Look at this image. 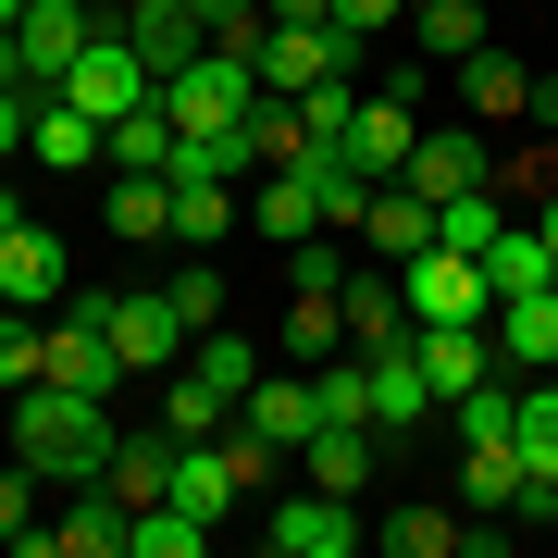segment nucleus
<instances>
[{"mask_svg": "<svg viewBox=\"0 0 558 558\" xmlns=\"http://www.w3.org/2000/svg\"><path fill=\"white\" fill-rule=\"evenodd\" d=\"M248 100H260V75H248V62H223V50H199L186 75H161L174 137H248Z\"/></svg>", "mask_w": 558, "mask_h": 558, "instance_id": "2", "label": "nucleus"}, {"mask_svg": "<svg viewBox=\"0 0 558 558\" xmlns=\"http://www.w3.org/2000/svg\"><path fill=\"white\" fill-rule=\"evenodd\" d=\"M484 286H497V299H521V286H558V248L534 236V223H497V248H484Z\"/></svg>", "mask_w": 558, "mask_h": 558, "instance_id": "33", "label": "nucleus"}, {"mask_svg": "<svg viewBox=\"0 0 558 558\" xmlns=\"http://www.w3.org/2000/svg\"><path fill=\"white\" fill-rule=\"evenodd\" d=\"M311 385H323V422H373V360H311Z\"/></svg>", "mask_w": 558, "mask_h": 558, "instance_id": "37", "label": "nucleus"}, {"mask_svg": "<svg viewBox=\"0 0 558 558\" xmlns=\"http://www.w3.org/2000/svg\"><path fill=\"white\" fill-rule=\"evenodd\" d=\"M484 373H497V336H484V323H422V385H435V410L472 398Z\"/></svg>", "mask_w": 558, "mask_h": 558, "instance_id": "18", "label": "nucleus"}, {"mask_svg": "<svg viewBox=\"0 0 558 558\" xmlns=\"http://www.w3.org/2000/svg\"><path fill=\"white\" fill-rule=\"evenodd\" d=\"M112 398H75V385H25L13 398V459L38 484H100V459H112Z\"/></svg>", "mask_w": 558, "mask_h": 558, "instance_id": "1", "label": "nucleus"}, {"mask_svg": "<svg viewBox=\"0 0 558 558\" xmlns=\"http://www.w3.org/2000/svg\"><path fill=\"white\" fill-rule=\"evenodd\" d=\"M87 38H100V13H87V0H25V25H13V75H25V87H62Z\"/></svg>", "mask_w": 558, "mask_h": 558, "instance_id": "7", "label": "nucleus"}, {"mask_svg": "<svg viewBox=\"0 0 558 558\" xmlns=\"http://www.w3.org/2000/svg\"><path fill=\"white\" fill-rule=\"evenodd\" d=\"M398 286H410V323H484L497 311V286H484V260L472 248H422V260H398Z\"/></svg>", "mask_w": 558, "mask_h": 558, "instance_id": "5", "label": "nucleus"}, {"mask_svg": "<svg viewBox=\"0 0 558 558\" xmlns=\"http://www.w3.org/2000/svg\"><path fill=\"white\" fill-rule=\"evenodd\" d=\"M236 497H248V484H236V459H223V435L211 447H174V509L186 521H223Z\"/></svg>", "mask_w": 558, "mask_h": 558, "instance_id": "28", "label": "nucleus"}, {"mask_svg": "<svg viewBox=\"0 0 558 558\" xmlns=\"http://www.w3.org/2000/svg\"><path fill=\"white\" fill-rule=\"evenodd\" d=\"M124 521H137V509H124L112 484H75L62 521H25V558H124Z\"/></svg>", "mask_w": 558, "mask_h": 558, "instance_id": "9", "label": "nucleus"}, {"mask_svg": "<svg viewBox=\"0 0 558 558\" xmlns=\"http://www.w3.org/2000/svg\"><path fill=\"white\" fill-rule=\"evenodd\" d=\"M410 149H422V112L398 100V87H385V100H360V112H348V137H336V161H348V174H373V186H385V174H410Z\"/></svg>", "mask_w": 558, "mask_h": 558, "instance_id": "11", "label": "nucleus"}, {"mask_svg": "<svg viewBox=\"0 0 558 558\" xmlns=\"http://www.w3.org/2000/svg\"><path fill=\"white\" fill-rule=\"evenodd\" d=\"M186 348H199V323L161 299V286H124V299H112V360H124V385H137V373H174Z\"/></svg>", "mask_w": 558, "mask_h": 558, "instance_id": "4", "label": "nucleus"}, {"mask_svg": "<svg viewBox=\"0 0 558 558\" xmlns=\"http://www.w3.org/2000/svg\"><path fill=\"white\" fill-rule=\"evenodd\" d=\"M260 13H274V25H323L336 0H260Z\"/></svg>", "mask_w": 558, "mask_h": 558, "instance_id": "43", "label": "nucleus"}, {"mask_svg": "<svg viewBox=\"0 0 558 558\" xmlns=\"http://www.w3.org/2000/svg\"><path fill=\"white\" fill-rule=\"evenodd\" d=\"M422 323H410V286H385V274H348V348L373 360V348H410Z\"/></svg>", "mask_w": 558, "mask_h": 558, "instance_id": "24", "label": "nucleus"}, {"mask_svg": "<svg viewBox=\"0 0 558 558\" xmlns=\"http://www.w3.org/2000/svg\"><path fill=\"white\" fill-rule=\"evenodd\" d=\"M100 137H112L100 112H75L62 87H38V124H25V161H38V174H87V161H100Z\"/></svg>", "mask_w": 558, "mask_h": 558, "instance_id": "15", "label": "nucleus"}, {"mask_svg": "<svg viewBox=\"0 0 558 558\" xmlns=\"http://www.w3.org/2000/svg\"><path fill=\"white\" fill-rule=\"evenodd\" d=\"M38 385V311H0V398Z\"/></svg>", "mask_w": 558, "mask_h": 558, "instance_id": "38", "label": "nucleus"}, {"mask_svg": "<svg viewBox=\"0 0 558 558\" xmlns=\"http://www.w3.org/2000/svg\"><path fill=\"white\" fill-rule=\"evenodd\" d=\"M410 186L422 199H472V186H497V149H484V124H422V149H410Z\"/></svg>", "mask_w": 558, "mask_h": 558, "instance_id": "10", "label": "nucleus"}, {"mask_svg": "<svg viewBox=\"0 0 558 558\" xmlns=\"http://www.w3.org/2000/svg\"><path fill=\"white\" fill-rule=\"evenodd\" d=\"M211 546V521H186L174 497H161V509H137V521H124V558H199Z\"/></svg>", "mask_w": 558, "mask_h": 558, "instance_id": "36", "label": "nucleus"}, {"mask_svg": "<svg viewBox=\"0 0 558 558\" xmlns=\"http://www.w3.org/2000/svg\"><path fill=\"white\" fill-rule=\"evenodd\" d=\"M410 422H447L435 385H422V336L410 348H373V435H410Z\"/></svg>", "mask_w": 558, "mask_h": 558, "instance_id": "19", "label": "nucleus"}, {"mask_svg": "<svg viewBox=\"0 0 558 558\" xmlns=\"http://www.w3.org/2000/svg\"><path fill=\"white\" fill-rule=\"evenodd\" d=\"M521 484H534V472H521V435H472V447H459V497H472L484 521L521 509Z\"/></svg>", "mask_w": 558, "mask_h": 558, "instance_id": "26", "label": "nucleus"}, {"mask_svg": "<svg viewBox=\"0 0 558 558\" xmlns=\"http://www.w3.org/2000/svg\"><path fill=\"white\" fill-rule=\"evenodd\" d=\"M62 299H75L62 236H50V223H13V236H0V311H62Z\"/></svg>", "mask_w": 558, "mask_h": 558, "instance_id": "12", "label": "nucleus"}, {"mask_svg": "<svg viewBox=\"0 0 558 558\" xmlns=\"http://www.w3.org/2000/svg\"><path fill=\"white\" fill-rule=\"evenodd\" d=\"M100 161H112V174H174V112H161V87H149L137 112H112Z\"/></svg>", "mask_w": 558, "mask_h": 558, "instance_id": "27", "label": "nucleus"}, {"mask_svg": "<svg viewBox=\"0 0 558 558\" xmlns=\"http://www.w3.org/2000/svg\"><path fill=\"white\" fill-rule=\"evenodd\" d=\"M484 336H497V360H521V373H558V286L497 299V311H484Z\"/></svg>", "mask_w": 558, "mask_h": 558, "instance_id": "17", "label": "nucleus"}, {"mask_svg": "<svg viewBox=\"0 0 558 558\" xmlns=\"http://www.w3.org/2000/svg\"><path fill=\"white\" fill-rule=\"evenodd\" d=\"M260 546L274 558H360V497H323V484L260 497Z\"/></svg>", "mask_w": 558, "mask_h": 558, "instance_id": "3", "label": "nucleus"}, {"mask_svg": "<svg viewBox=\"0 0 558 558\" xmlns=\"http://www.w3.org/2000/svg\"><path fill=\"white\" fill-rule=\"evenodd\" d=\"M534 236H546V248H558V186H546V211H534Z\"/></svg>", "mask_w": 558, "mask_h": 558, "instance_id": "45", "label": "nucleus"}, {"mask_svg": "<svg viewBox=\"0 0 558 558\" xmlns=\"http://www.w3.org/2000/svg\"><path fill=\"white\" fill-rule=\"evenodd\" d=\"M13 25H25V0H0V38H13Z\"/></svg>", "mask_w": 558, "mask_h": 558, "instance_id": "47", "label": "nucleus"}, {"mask_svg": "<svg viewBox=\"0 0 558 558\" xmlns=\"http://www.w3.org/2000/svg\"><path fill=\"white\" fill-rule=\"evenodd\" d=\"M385 546H398V558H447V546H497V534L459 521V509H398V521H385Z\"/></svg>", "mask_w": 558, "mask_h": 558, "instance_id": "35", "label": "nucleus"}, {"mask_svg": "<svg viewBox=\"0 0 558 558\" xmlns=\"http://www.w3.org/2000/svg\"><path fill=\"white\" fill-rule=\"evenodd\" d=\"M223 422H236V398H223L211 373H186V360H174V373H161V435H174V447H211Z\"/></svg>", "mask_w": 558, "mask_h": 558, "instance_id": "23", "label": "nucleus"}, {"mask_svg": "<svg viewBox=\"0 0 558 558\" xmlns=\"http://www.w3.org/2000/svg\"><path fill=\"white\" fill-rule=\"evenodd\" d=\"M299 459H311V484H323V497H360V484H373V422H323Z\"/></svg>", "mask_w": 558, "mask_h": 558, "instance_id": "31", "label": "nucleus"}, {"mask_svg": "<svg viewBox=\"0 0 558 558\" xmlns=\"http://www.w3.org/2000/svg\"><path fill=\"white\" fill-rule=\"evenodd\" d=\"M286 360H336L348 348V286H286Z\"/></svg>", "mask_w": 558, "mask_h": 558, "instance_id": "25", "label": "nucleus"}, {"mask_svg": "<svg viewBox=\"0 0 558 558\" xmlns=\"http://www.w3.org/2000/svg\"><path fill=\"white\" fill-rule=\"evenodd\" d=\"M260 236H274V248L323 236V186H311V161H286V174H260Z\"/></svg>", "mask_w": 558, "mask_h": 558, "instance_id": "29", "label": "nucleus"}, {"mask_svg": "<svg viewBox=\"0 0 558 558\" xmlns=\"http://www.w3.org/2000/svg\"><path fill=\"white\" fill-rule=\"evenodd\" d=\"M25 124H38V87H0V161L25 149Z\"/></svg>", "mask_w": 558, "mask_h": 558, "instance_id": "42", "label": "nucleus"}, {"mask_svg": "<svg viewBox=\"0 0 558 558\" xmlns=\"http://www.w3.org/2000/svg\"><path fill=\"white\" fill-rule=\"evenodd\" d=\"M546 521H558V497H546Z\"/></svg>", "mask_w": 558, "mask_h": 558, "instance_id": "48", "label": "nucleus"}, {"mask_svg": "<svg viewBox=\"0 0 558 558\" xmlns=\"http://www.w3.org/2000/svg\"><path fill=\"white\" fill-rule=\"evenodd\" d=\"M323 75H360V38H336V25H274L260 38V87L274 100H311Z\"/></svg>", "mask_w": 558, "mask_h": 558, "instance_id": "8", "label": "nucleus"}, {"mask_svg": "<svg viewBox=\"0 0 558 558\" xmlns=\"http://www.w3.org/2000/svg\"><path fill=\"white\" fill-rule=\"evenodd\" d=\"M236 236V186L223 174H174V248H223Z\"/></svg>", "mask_w": 558, "mask_h": 558, "instance_id": "32", "label": "nucleus"}, {"mask_svg": "<svg viewBox=\"0 0 558 558\" xmlns=\"http://www.w3.org/2000/svg\"><path fill=\"white\" fill-rule=\"evenodd\" d=\"M410 38H422V62H472L484 38H497V13H484V0H422Z\"/></svg>", "mask_w": 558, "mask_h": 558, "instance_id": "30", "label": "nucleus"}, {"mask_svg": "<svg viewBox=\"0 0 558 558\" xmlns=\"http://www.w3.org/2000/svg\"><path fill=\"white\" fill-rule=\"evenodd\" d=\"M13 223H25V199H13V186H0V236H13Z\"/></svg>", "mask_w": 558, "mask_h": 558, "instance_id": "46", "label": "nucleus"}, {"mask_svg": "<svg viewBox=\"0 0 558 558\" xmlns=\"http://www.w3.org/2000/svg\"><path fill=\"white\" fill-rule=\"evenodd\" d=\"M25 509H38V472L0 447V546H25Z\"/></svg>", "mask_w": 558, "mask_h": 558, "instance_id": "40", "label": "nucleus"}, {"mask_svg": "<svg viewBox=\"0 0 558 558\" xmlns=\"http://www.w3.org/2000/svg\"><path fill=\"white\" fill-rule=\"evenodd\" d=\"M186 13H199V25H223V13H248V0H186Z\"/></svg>", "mask_w": 558, "mask_h": 558, "instance_id": "44", "label": "nucleus"}, {"mask_svg": "<svg viewBox=\"0 0 558 558\" xmlns=\"http://www.w3.org/2000/svg\"><path fill=\"white\" fill-rule=\"evenodd\" d=\"M521 521H546V497H558V373H534L521 385Z\"/></svg>", "mask_w": 558, "mask_h": 558, "instance_id": "20", "label": "nucleus"}, {"mask_svg": "<svg viewBox=\"0 0 558 558\" xmlns=\"http://www.w3.org/2000/svg\"><path fill=\"white\" fill-rule=\"evenodd\" d=\"M323 25H336V38H385V25H410V0H336Z\"/></svg>", "mask_w": 558, "mask_h": 558, "instance_id": "41", "label": "nucleus"}, {"mask_svg": "<svg viewBox=\"0 0 558 558\" xmlns=\"http://www.w3.org/2000/svg\"><path fill=\"white\" fill-rule=\"evenodd\" d=\"M360 248H373V260H422V248H435V199H422L410 174H385L373 211H360Z\"/></svg>", "mask_w": 558, "mask_h": 558, "instance_id": "16", "label": "nucleus"}, {"mask_svg": "<svg viewBox=\"0 0 558 558\" xmlns=\"http://www.w3.org/2000/svg\"><path fill=\"white\" fill-rule=\"evenodd\" d=\"M100 484L124 509H161V497H174V435H161V422H124L112 459H100Z\"/></svg>", "mask_w": 558, "mask_h": 558, "instance_id": "14", "label": "nucleus"}, {"mask_svg": "<svg viewBox=\"0 0 558 558\" xmlns=\"http://www.w3.org/2000/svg\"><path fill=\"white\" fill-rule=\"evenodd\" d=\"M161 299H174L186 323H223V274H211V260H186V274H161Z\"/></svg>", "mask_w": 558, "mask_h": 558, "instance_id": "39", "label": "nucleus"}, {"mask_svg": "<svg viewBox=\"0 0 558 558\" xmlns=\"http://www.w3.org/2000/svg\"><path fill=\"white\" fill-rule=\"evenodd\" d=\"M124 38H137V62H149V75H186V62L211 50V25L186 13V0H137V13H124Z\"/></svg>", "mask_w": 558, "mask_h": 558, "instance_id": "21", "label": "nucleus"}, {"mask_svg": "<svg viewBox=\"0 0 558 558\" xmlns=\"http://www.w3.org/2000/svg\"><path fill=\"white\" fill-rule=\"evenodd\" d=\"M186 373H211L223 398H248V385H260V336H236V323H199V348H186Z\"/></svg>", "mask_w": 558, "mask_h": 558, "instance_id": "34", "label": "nucleus"}, {"mask_svg": "<svg viewBox=\"0 0 558 558\" xmlns=\"http://www.w3.org/2000/svg\"><path fill=\"white\" fill-rule=\"evenodd\" d=\"M236 422H248V435H274L286 459H299V447L323 435V385H311V373H260L248 398H236Z\"/></svg>", "mask_w": 558, "mask_h": 558, "instance_id": "13", "label": "nucleus"}, {"mask_svg": "<svg viewBox=\"0 0 558 558\" xmlns=\"http://www.w3.org/2000/svg\"><path fill=\"white\" fill-rule=\"evenodd\" d=\"M459 112H472V124H521V112H534V75H521L497 38H484L472 62H459Z\"/></svg>", "mask_w": 558, "mask_h": 558, "instance_id": "22", "label": "nucleus"}, {"mask_svg": "<svg viewBox=\"0 0 558 558\" xmlns=\"http://www.w3.org/2000/svg\"><path fill=\"white\" fill-rule=\"evenodd\" d=\"M149 87H161V75H149V62H137V38H124V25H100V38H87V50H75V75H62V100H75V112H100V124H112V112H137V100H149Z\"/></svg>", "mask_w": 558, "mask_h": 558, "instance_id": "6", "label": "nucleus"}]
</instances>
